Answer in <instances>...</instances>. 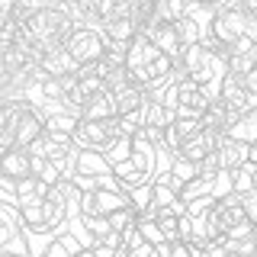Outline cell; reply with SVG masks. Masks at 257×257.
<instances>
[{
	"instance_id": "1",
	"label": "cell",
	"mask_w": 257,
	"mask_h": 257,
	"mask_svg": "<svg viewBox=\"0 0 257 257\" xmlns=\"http://www.w3.org/2000/svg\"><path fill=\"white\" fill-rule=\"evenodd\" d=\"M219 96L228 100L231 109L238 112H247L257 106V90L251 87V77L247 74H238V71H222L219 77Z\"/></svg>"
},
{
	"instance_id": "2",
	"label": "cell",
	"mask_w": 257,
	"mask_h": 257,
	"mask_svg": "<svg viewBox=\"0 0 257 257\" xmlns=\"http://www.w3.org/2000/svg\"><path fill=\"white\" fill-rule=\"evenodd\" d=\"M64 45H68V52L74 55L80 64L100 61L103 55H106V36H103V29H93V26H77Z\"/></svg>"
},
{
	"instance_id": "3",
	"label": "cell",
	"mask_w": 257,
	"mask_h": 257,
	"mask_svg": "<svg viewBox=\"0 0 257 257\" xmlns=\"http://www.w3.org/2000/svg\"><path fill=\"white\" fill-rule=\"evenodd\" d=\"M122 206H132V196L125 190H106V187H96L90 193H84L80 199V212L77 215H90V212H100V215H109Z\"/></svg>"
},
{
	"instance_id": "4",
	"label": "cell",
	"mask_w": 257,
	"mask_h": 257,
	"mask_svg": "<svg viewBox=\"0 0 257 257\" xmlns=\"http://www.w3.org/2000/svg\"><path fill=\"white\" fill-rule=\"evenodd\" d=\"M74 139L80 148H100L106 151L112 142H116V135H112V119H80Z\"/></svg>"
},
{
	"instance_id": "5",
	"label": "cell",
	"mask_w": 257,
	"mask_h": 257,
	"mask_svg": "<svg viewBox=\"0 0 257 257\" xmlns=\"http://www.w3.org/2000/svg\"><path fill=\"white\" fill-rule=\"evenodd\" d=\"M225 71H238V74L254 77L257 74V36H238L231 42V55H228V68Z\"/></svg>"
},
{
	"instance_id": "6",
	"label": "cell",
	"mask_w": 257,
	"mask_h": 257,
	"mask_svg": "<svg viewBox=\"0 0 257 257\" xmlns=\"http://www.w3.org/2000/svg\"><path fill=\"white\" fill-rule=\"evenodd\" d=\"M39 68H42L45 74H52V77H64V74H77L80 61L68 52V45H52V48H45V52H42Z\"/></svg>"
},
{
	"instance_id": "7",
	"label": "cell",
	"mask_w": 257,
	"mask_h": 257,
	"mask_svg": "<svg viewBox=\"0 0 257 257\" xmlns=\"http://www.w3.org/2000/svg\"><path fill=\"white\" fill-rule=\"evenodd\" d=\"M209 64H215L212 52H209L206 39L203 42H193V45H183V52L177 55V77H190L196 74V71L209 68Z\"/></svg>"
},
{
	"instance_id": "8",
	"label": "cell",
	"mask_w": 257,
	"mask_h": 257,
	"mask_svg": "<svg viewBox=\"0 0 257 257\" xmlns=\"http://www.w3.org/2000/svg\"><path fill=\"white\" fill-rule=\"evenodd\" d=\"M215 151H219L222 167H231V171H241L244 164H251V142H241L235 135H222Z\"/></svg>"
},
{
	"instance_id": "9",
	"label": "cell",
	"mask_w": 257,
	"mask_h": 257,
	"mask_svg": "<svg viewBox=\"0 0 257 257\" xmlns=\"http://www.w3.org/2000/svg\"><path fill=\"white\" fill-rule=\"evenodd\" d=\"M32 174V155L23 145H13L10 151H4L0 158V177H10V180H23Z\"/></svg>"
},
{
	"instance_id": "10",
	"label": "cell",
	"mask_w": 257,
	"mask_h": 257,
	"mask_svg": "<svg viewBox=\"0 0 257 257\" xmlns=\"http://www.w3.org/2000/svg\"><path fill=\"white\" fill-rule=\"evenodd\" d=\"M112 171V161L106 158V151L100 148H80L74 158V174H87V177H100Z\"/></svg>"
},
{
	"instance_id": "11",
	"label": "cell",
	"mask_w": 257,
	"mask_h": 257,
	"mask_svg": "<svg viewBox=\"0 0 257 257\" xmlns=\"http://www.w3.org/2000/svg\"><path fill=\"white\" fill-rule=\"evenodd\" d=\"M42 132H45V116H42V109L29 106V109L20 116V122H16V145L29 148V145L36 142Z\"/></svg>"
},
{
	"instance_id": "12",
	"label": "cell",
	"mask_w": 257,
	"mask_h": 257,
	"mask_svg": "<svg viewBox=\"0 0 257 257\" xmlns=\"http://www.w3.org/2000/svg\"><path fill=\"white\" fill-rule=\"evenodd\" d=\"M158 52H161V48L155 45V39H151L148 32H139V36L128 42V68H132V71L145 68L148 61H155Z\"/></svg>"
},
{
	"instance_id": "13",
	"label": "cell",
	"mask_w": 257,
	"mask_h": 257,
	"mask_svg": "<svg viewBox=\"0 0 257 257\" xmlns=\"http://www.w3.org/2000/svg\"><path fill=\"white\" fill-rule=\"evenodd\" d=\"M148 36L155 39V45L161 48V52H167V55H180L183 52V42H180V32H177L174 23H158V26H151L148 29Z\"/></svg>"
},
{
	"instance_id": "14",
	"label": "cell",
	"mask_w": 257,
	"mask_h": 257,
	"mask_svg": "<svg viewBox=\"0 0 257 257\" xmlns=\"http://www.w3.org/2000/svg\"><path fill=\"white\" fill-rule=\"evenodd\" d=\"M112 171H116V177L122 180V190H135V187H142V183H148V180H155L151 177V171H142L139 164H135L132 158H125V161H119V164H112Z\"/></svg>"
},
{
	"instance_id": "15",
	"label": "cell",
	"mask_w": 257,
	"mask_h": 257,
	"mask_svg": "<svg viewBox=\"0 0 257 257\" xmlns=\"http://www.w3.org/2000/svg\"><path fill=\"white\" fill-rule=\"evenodd\" d=\"M112 116H119L116 93H112V90H103V93H96L93 100L87 103V112H84V119H112Z\"/></svg>"
},
{
	"instance_id": "16",
	"label": "cell",
	"mask_w": 257,
	"mask_h": 257,
	"mask_svg": "<svg viewBox=\"0 0 257 257\" xmlns=\"http://www.w3.org/2000/svg\"><path fill=\"white\" fill-rule=\"evenodd\" d=\"M145 128V112H119L112 116V135L116 139H135Z\"/></svg>"
},
{
	"instance_id": "17",
	"label": "cell",
	"mask_w": 257,
	"mask_h": 257,
	"mask_svg": "<svg viewBox=\"0 0 257 257\" xmlns=\"http://www.w3.org/2000/svg\"><path fill=\"white\" fill-rule=\"evenodd\" d=\"M103 36L106 39H119V42H132L139 36V23L132 16H116V20L103 23Z\"/></svg>"
},
{
	"instance_id": "18",
	"label": "cell",
	"mask_w": 257,
	"mask_h": 257,
	"mask_svg": "<svg viewBox=\"0 0 257 257\" xmlns=\"http://www.w3.org/2000/svg\"><path fill=\"white\" fill-rule=\"evenodd\" d=\"M158 155H161V151H158L148 139H145L142 132L132 139V161L142 167V171H151V174H155V158H158Z\"/></svg>"
},
{
	"instance_id": "19",
	"label": "cell",
	"mask_w": 257,
	"mask_h": 257,
	"mask_svg": "<svg viewBox=\"0 0 257 257\" xmlns=\"http://www.w3.org/2000/svg\"><path fill=\"white\" fill-rule=\"evenodd\" d=\"M228 135H235V139H241V142H257V106L241 112L235 122H231Z\"/></svg>"
},
{
	"instance_id": "20",
	"label": "cell",
	"mask_w": 257,
	"mask_h": 257,
	"mask_svg": "<svg viewBox=\"0 0 257 257\" xmlns=\"http://www.w3.org/2000/svg\"><path fill=\"white\" fill-rule=\"evenodd\" d=\"M174 26H177V32H180V42L183 45H193V42H203V39H206V26L193 13H187L183 20H177Z\"/></svg>"
},
{
	"instance_id": "21",
	"label": "cell",
	"mask_w": 257,
	"mask_h": 257,
	"mask_svg": "<svg viewBox=\"0 0 257 257\" xmlns=\"http://www.w3.org/2000/svg\"><path fill=\"white\" fill-rule=\"evenodd\" d=\"M77 125H80V116H74V112H68V109H52L45 116V128H52V132H71L74 135Z\"/></svg>"
},
{
	"instance_id": "22",
	"label": "cell",
	"mask_w": 257,
	"mask_h": 257,
	"mask_svg": "<svg viewBox=\"0 0 257 257\" xmlns=\"http://www.w3.org/2000/svg\"><path fill=\"white\" fill-rule=\"evenodd\" d=\"M238 190V171H231V167H219L212 177V196L215 199H222V196H228V193H235Z\"/></svg>"
},
{
	"instance_id": "23",
	"label": "cell",
	"mask_w": 257,
	"mask_h": 257,
	"mask_svg": "<svg viewBox=\"0 0 257 257\" xmlns=\"http://www.w3.org/2000/svg\"><path fill=\"white\" fill-rule=\"evenodd\" d=\"M158 4V16L164 23H177V20H183V16L190 13V7H193V0H155Z\"/></svg>"
},
{
	"instance_id": "24",
	"label": "cell",
	"mask_w": 257,
	"mask_h": 257,
	"mask_svg": "<svg viewBox=\"0 0 257 257\" xmlns=\"http://www.w3.org/2000/svg\"><path fill=\"white\" fill-rule=\"evenodd\" d=\"M158 225L161 231H164V238H180V212L171 206H158Z\"/></svg>"
},
{
	"instance_id": "25",
	"label": "cell",
	"mask_w": 257,
	"mask_h": 257,
	"mask_svg": "<svg viewBox=\"0 0 257 257\" xmlns=\"http://www.w3.org/2000/svg\"><path fill=\"white\" fill-rule=\"evenodd\" d=\"M171 171H174V177H177V180H180L183 187H187L190 180H196V177L203 174V167H199L196 161H187V158H174V161H171Z\"/></svg>"
},
{
	"instance_id": "26",
	"label": "cell",
	"mask_w": 257,
	"mask_h": 257,
	"mask_svg": "<svg viewBox=\"0 0 257 257\" xmlns=\"http://www.w3.org/2000/svg\"><path fill=\"white\" fill-rule=\"evenodd\" d=\"M106 64L109 68H125L128 64V42H119V39H106Z\"/></svg>"
},
{
	"instance_id": "27",
	"label": "cell",
	"mask_w": 257,
	"mask_h": 257,
	"mask_svg": "<svg viewBox=\"0 0 257 257\" xmlns=\"http://www.w3.org/2000/svg\"><path fill=\"white\" fill-rule=\"evenodd\" d=\"M0 257H32L29 241H26V228L16 231V235L7 241V244H0Z\"/></svg>"
},
{
	"instance_id": "28",
	"label": "cell",
	"mask_w": 257,
	"mask_h": 257,
	"mask_svg": "<svg viewBox=\"0 0 257 257\" xmlns=\"http://www.w3.org/2000/svg\"><path fill=\"white\" fill-rule=\"evenodd\" d=\"M128 196H132V206L139 209H148V206H155V180H148V183H142V187H135V190H128Z\"/></svg>"
},
{
	"instance_id": "29",
	"label": "cell",
	"mask_w": 257,
	"mask_h": 257,
	"mask_svg": "<svg viewBox=\"0 0 257 257\" xmlns=\"http://www.w3.org/2000/svg\"><path fill=\"white\" fill-rule=\"evenodd\" d=\"M106 158L112 161V164H119V161L132 158V139H116V142L106 148Z\"/></svg>"
},
{
	"instance_id": "30",
	"label": "cell",
	"mask_w": 257,
	"mask_h": 257,
	"mask_svg": "<svg viewBox=\"0 0 257 257\" xmlns=\"http://www.w3.org/2000/svg\"><path fill=\"white\" fill-rule=\"evenodd\" d=\"M219 4H222V0H193V7H212V10H215Z\"/></svg>"
}]
</instances>
